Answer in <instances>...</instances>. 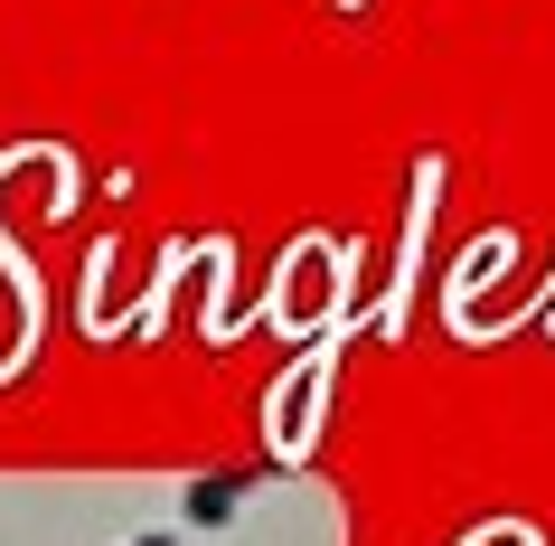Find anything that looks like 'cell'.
<instances>
[{"label":"cell","instance_id":"7a4b0ae2","mask_svg":"<svg viewBox=\"0 0 555 546\" xmlns=\"http://www.w3.org/2000/svg\"><path fill=\"white\" fill-rule=\"evenodd\" d=\"M132 546H170V537H132Z\"/></svg>","mask_w":555,"mask_h":546},{"label":"cell","instance_id":"6da1fadb","mask_svg":"<svg viewBox=\"0 0 555 546\" xmlns=\"http://www.w3.org/2000/svg\"><path fill=\"white\" fill-rule=\"evenodd\" d=\"M245 490H255V471H198V481L179 490V518H189V528H227V518L245 509Z\"/></svg>","mask_w":555,"mask_h":546}]
</instances>
